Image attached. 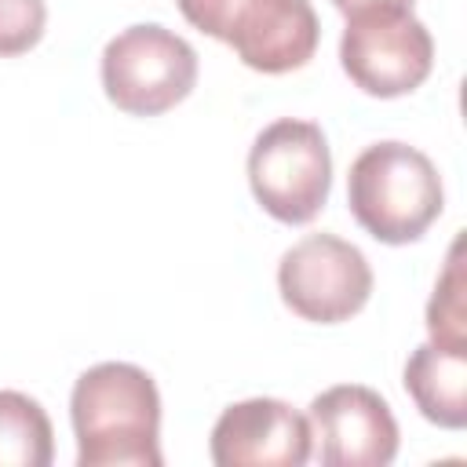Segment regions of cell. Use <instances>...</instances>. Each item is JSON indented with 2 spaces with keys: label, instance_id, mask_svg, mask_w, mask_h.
<instances>
[{
  "label": "cell",
  "instance_id": "1",
  "mask_svg": "<svg viewBox=\"0 0 467 467\" xmlns=\"http://www.w3.org/2000/svg\"><path fill=\"white\" fill-rule=\"evenodd\" d=\"M80 467H161V394L146 368L102 361L69 398Z\"/></svg>",
  "mask_w": 467,
  "mask_h": 467
},
{
  "label": "cell",
  "instance_id": "2",
  "mask_svg": "<svg viewBox=\"0 0 467 467\" xmlns=\"http://www.w3.org/2000/svg\"><path fill=\"white\" fill-rule=\"evenodd\" d=\"M347 204L365 234L383 244H409L441 215L445 190L434 161L398 139L365 146L347 175Z\"/></svg>",
  "mask_w": 467,
  "mask_h": 467
},
{
  "label": "cell",
  "instance_id": "3",
  "mask_svg": "<svg viewBox=\"0 0 467 467\" xmlns=\"http://www.w3.org/2000/svg\"><path fill=\"white\" fill-rule=\"evenodd\" d=\"M182 18L230 44L255 73H292L317 51L321 26L310 0H175Z\"/></svg>",
  "mask_w": 467,
  "mask_h": 467
},
{
  "label": "cell",
  "instance_id": "4",
  "mask_svg": "<svg viewBox=\"0 0 467 467\" xmlns=\"http://www.w3.org/2000/svg\"><path fill=\"white\" fill-rule=\"evenodd\" d=\"M248 186L277 223H310L332 190V153L314 120L281 117L248 150Z\"/></svg>",
  "mask_w": 467,
  "mask_h": 467
},
{
  "label": "cell",
  "instance_id": "5",
  "mask_svg": "<svg viewBox=\"0 0 467 467\" xmlns=\"http://www.w3.org/2000/svg\"><path fill=\"white\" fill-rule=\"evenodd\" d=\"M197 84V51L157 22L120 29L102 51L106 99L131 117L179 106Z\"/></svg>",
  "mask_w": 467,
  "mask_h": 467
},
{
  "label": "cell",
  "instance_id": "6",
  "mask_svg": "<svg viewBox=\"0 0 467 467\" xmlns=\"http://www.w3.org/2000/svg\"><path fill=\"white\" fill-rule=\"evenodd\" d=\"M343 73L376 99H398L416 91L434 66L431 29L401 7L361 11L347 18L339 36Z\"/></svg>",
  "mask_w": 467,
  "mask_h": 467
},
{
  "label": "cell",
  "instance_id": "7",
  "mask_svg": "<svg viewBox=\"0 0 467 467\" xmlns=\"http://www.w3.org/2000/svg\"><path fill=\"white\" fill-rule=\"evenodd\" d=\"M277 288L292 314L314 325L354 317L372 296V266L336 234H306L277 263Z\"/></svg>",
  "mask_w": 467,
  "mask_h": 467
},
{
  "label": "cell",
  "instance_id": "8",
  "mask_svg": "<svg viewBox=\"0 0 467 467\" xmlns=\"http://www.w3.org/2000/svg\"><path fill=\"white\" fill-rule=\"evenodd\" d=\"M306 423L325 467H387L398 456V420L372 387L339 383L321 390Z\"/></svg>",
  "mask_w": 467,
  "mask_h": 467
},
{
  "label": "cell",
  "instance_id": "9",
  "mask_svg": "<svg viewBox=\"0 0 467 467\" xmlns=\"http://www.w3.org/2000/svg\"><path fill=\"white\" fill-rule=\"evenodd\" d=\"M310 423L277 398L226 405L212 427V463L219 467H303L310 460Z\"/></svg>",
  "mask_w": 467,
  "mask_h": 467
},
{
  "label": "cell",
  "instance_id": "10",
  "mask_svg": "<svg viewBox=\"0 0 467 467\" xmlns=\"http://www.w3.org/2000/svg\"><path fill=\"white\" fill-rule=\"evenodd\" d=\"M405 390L423 420L445 431L467 427V347L420 343L405 361Z\"/></svg>",
  "mask_w": 467,
  "mask_h": 467
},
{
  "label": "cell",
  "instance_id": "11",
  "mask_svg": "<svg viewBox=\"0 0 467 467\" xmlns=\"http://www.w3.org/2000/svg\"><path fill=\"white\" fill-rule=\"evenodd\" d=\"M55 456L51 420L22 390H0V467H47Z\"/></svg>",
  "mask_w": 467,
  "mask_h": 467
},
{
  "label": "cell",
  "instance_id": "12",
  "mask_svg": "<svg viewBox=\"0 0 467 467\" xmlns=\"http://www.w3.org/2000/svg\"><path fill=\"white\" fill-rule=\"evenodd\" d=\"M463 241L456 237L445 259V270L434 285V296L427 303V332L434 343L445 347H467V274L460 259Z\"/></svg>",
  "mask_w": 467,
  "mask_h": 467
},
{
  "label": "cell",
  "instance_id": "13",
  "mask_svg": "<svg viewBox=\"0 0 467 467\" xmlns=\"http://www.w3.org/2000/svg\"><path fill=\"white\" fill-rule=\"evenodd\" d=\"M47 26L44 0H0V58L26 55L40 44Z\"/></svg>",
  "mask_w": 467,
  "mask_h": 467
},
{
  "label": "cell",
  "instance_id": "14",
  "mask_svg": "<svg viewBox=\"0 0 467 467\" xmlns=\"http://www.w3.org/2000/svg\"><path fill=\"white\" fill-rule=\"evenodd\" d=\"M332 4H336V11H339L343 18H350V15L379 11V7H401V11H412L416 0H332Z\"/></svg>",
  "mask_w": 467,
  "mask_h": 467
}]
</instances>
